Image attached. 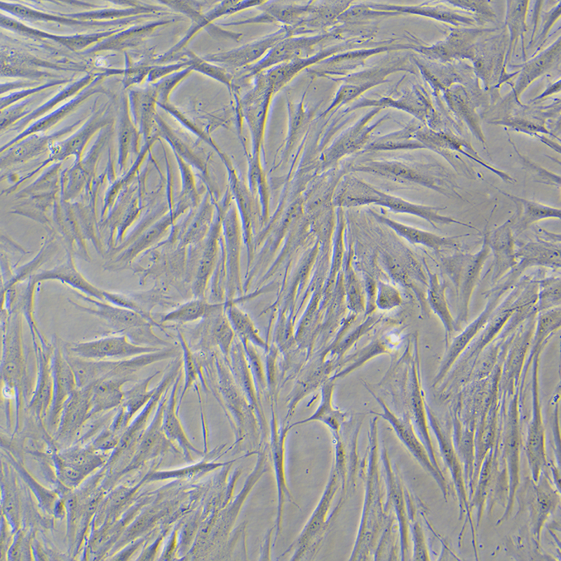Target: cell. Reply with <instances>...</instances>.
Masks as SVG:
<instances>
[{"instance_id":"cell-1","label":"cell","mask_w":561,"mask_h":561,"mask_svg":"<svg viewBox=\"0 0 561 561\" xmlns=\"http://www.w3.org/2000/svg\"><path fill=\"white\" fill-rule=\"evenodd\" d=\"M22 316L17 306L1 309V375L2 393L8 398L21 392L32 396L36 382V355L24 344Z\"/></svg>"},{"instance_id":"cell-2","label":"cell","mask_w":561,"mask_h":561,"mask_svg":"<svg viewBox=\"0 0 561 561\" xmlns=\"http://www.w3.org/2000/svg\"><path fill=\"white\" fill-rule=\"evenodd\" d=\"M87 304L69 299L79 311L97 317L110 329L111 334L127 337L133 343L144 346L168 347L169 343L158 337L153 327L161 323L152 321L140 313L116 306L107 302L98 300L82 294L78 295Z\"/></svg>"},{"instance_id":"cell-3","label":"cell","mask_w":561,"mask_h":561,"mask_svg":"<svg viewBox=\"0 0 561 561\" xmlns=\"http://www.w3.org/2000/svg\"><path fill=\"white\" fill-rule=\"evenodd\" d=\"M65 359L70 365L78 388L92 386L97 381L112 376H135L144 367L174 356L176 349L165 347L155 352L119 360L85 359L71 353L62 344Z\"/></svg>"},{"instance_id":"cell-4","label":"cell","mask_w":561,"mask_h":561,"mask_svg":"<svg viewBox=\"0 0 561 561\" xmlns=\"http://www.w3.org/2000/svg\"><path fill=\"white\" fill-rule=\"evenodd\" d=\"M345 27L334 28L317 34L309 36H292L287 37L276 43L260 60L245 68L246 76L257 74L280 64L296 58L311 56L319 50L318 46L325 47L328 42L342 39L348 32Z\"/></svg>"},{"instance_id":"cell-5","label":"cell","mask_w":561,"mask_h":561,"mask_svg":"<svg viewBox=\"0 0 561 561\" xmlns=\"http://www.w3.org/2000/svg\"><path fill=\"white\" fill-rule=\"evenodd\" d=\"M64 344L73 355L95 360H125L163 349L137 345L124 335L111 333L89 341Z\"/></svg>"},{"instance_id":"cell-6","label":"cell","mask_w":561,"mask_h":561,"mask_svg":"<svg viewBox=\"0 0 561 561\" xmlns=\"http://www.w3.org/2000/svg\"><path fill=\"white\" fill-rule=\"evenodd\" d=\"M401 67L403 65L400 61L386 62L336 80L342 81V84L332 102L320 116H325L339 107L356 100L368 90L385 83L390 74L401 69Z\"/></svg>"},{"instance_id":"cell-7","label":"cell","mask_w":561,"mask_h":561,"mask_svg":"<svg viewBox=\"0 0 561 561\" xmlns=\"http://www.w3.org/2000/svg\"><path fill=\"white\" fill-rule=\"evenodd\" d=\"M393 42V40H386L374 46L358 49L354 48L342 51L318 63L309 72L316 76L327 77L336 81L354 72L356 69L363 66L372 55L399 48V45Z\"/></svg>"},{"instance_id":"cell-8","label":"cell","mask_w":561,"mask_h":561,"mask_svg":"<svg viewBox=\"0 0 561 561\" xmlns=\"http://www.w3.org/2000/svg\"><path fill=\"white\" fill-rule=\"evenodd\" d=\"M289 36H292L290 29L282 26L275 32L241 47L205 55L203 60L232 69L248 67L253 62H257L276 43Z\"/></svg>"},{"instance_id":"cell-9","label":"cell","mask_w":561,"mask_h":561,"mask_svg":"<svg viewBox=\"0 0 561 561\" xmlns=\"http://www.w3.org/2000/svg\"><path fill=\"white\" fill-rule=\"evenodd\" d=\"M352 1H311L308 12L296 27L290 29L292 36L328 31L339 23V17Z\"/></svg>"},{"instance_id":"cell-10","label":"cell","mask_w":561,"mask_h":561,"mask_svg":"<svg viewBox=\"0 0 561 561\" xmlns=\"http://www.w3.org/2000/svg\"><path fill=\"white\" fill-rule=\"evenodd\" d=\"M311 1H264L259 7L262 13L255 18H250L227 25L256 22H280L284 27L292 29L306 16Z\"/></svg>"},{"instance_id":"cell-11","label":"cell","mask_w":561,"mask_h":561,"mask_svg":"<svg viewBox=\"0 0 561 561\" xmlns=\"http://www.w3.org/2000/svg\"><path fill=\"white\" fill-rule=\"evenodd\" d=\"M381 109H383L374 107L347 129L327 152V157L338 158L362 145L371 133L387 119V116L385 115L374 121V118Z\"/></svg>"},{"instance_id":"cell-12","label":"cell","mask_w":561,"mask_h":561,"mask_svg":"<svg viewBox=\"0 0 561 561\" xmlns=\"http://www.w3.org/2000/svg\"><path fill=\"white\" fill-rule=\"evenodd\" d=\"M517 216L516 212L506 222L489 234L491 253L494 255L495 274L500 276L512 269L517 263L515 241L513 225Z\"/></svg>"},{"instance_id":"cell-13","label":"cell","mask_w":561,"mask_h":561,"mask_svg":"<svg viewBox=\"0 0 561 561\" xmlns=\"http://www.w3.org/2000/svg\"><path fill=\"white\" fill-rule=\"evenodd\" d=\"M516 205V222L513 225V231L516 235L525 231L534 223L546 219H560V208L526 199L506 191L499 190Z\"/></svg>"},{"instance_id":"cell-14","label":"cell","mask_w":561,"mask_h":561,"mask_svg":"<svg viewBox=\"0 0 561 561\" xmlns=\"http://www.w3.org/2000/svg\"><path fill=\"white\" fill-rule=\"evenodd\" d=\"M384 220L399 235L412 243L423 245L438 254L448 250H459V244L457 241V236H442L392 219L385 218Z\"/></svg>"},{"instance_id":"cell-15","label":"cell","mask_w":561,"mask_h":561,"mask_svg":"<svg viewBox=\"0 0 561 561\" xmlns=\"http://www.w3.org/2000/svg\"><path fill=\"white\" fill-rule=\"evenodd\" d=\"M136 379L135 376H112L97 381L92 386L90 402L96 410L116 406L123 399V386Z\"/></svg>"},{"instance_id":"cell-16","label":"cell","mask_w":561,"mask_h":561,"mask_svg":"<svg viewBox=\"0 0 561 561\" xmlns=\"http://www.w3.org/2000/svg\"><path fill=\"white\" fill-rule=\"evenodd\" d=\"M337 474L333 473L331 476L325 492L318 506L315 510L313 515L306 524L299 539V546L304 548L314 539L316 536L323 529L325 518L330 506L331 501L337 489Z\"/></svg>"},{"instance_id":"cell-17","label":"cell","mask_w":561,"mask_h":561,"mask_svg":"<svg viewBox=\"0 0 561 561\" xmlns=\"http://www.w3.org/2000/svg\"><path fill=\"white\" fill-rule=\"evenodd\" d=\"M223 304H211L197 299L189 301L163 315L161 323H187L198 320L220 310Z\"/></svg>"},{"instance_id":"cell-18","label":"cell","mask_w":561,"mask_h":561,"mask_svg":"<svg viewBox=\"0 0 561 561\" xmlns=\"http://www.w3.org/2000/svg\"><path fill=\"white\" fill-rule=\"evenodd\" d=\"M333 388V384L325 385L322 388L320 403L316 411L311 417L295 423L294 425L319 421L338 433L346 418V414L334 407L332 404Z\"/></svg>"},{"instance_id":"cell-19","label":"cell","mask_w":561,"mask_h":561,"mask_svg":"<svg viewBox=\"0 0 561 561\" xmlns=\"http://www.w3.org/2000/svg\"><path fill=\"white\" fill-rule=\"evenodd\" d=\"M36 278L37 280L57 279L80 290L87 297L104 301V291L90 284L72 266H63L41 273Z\"/></svg>"},{"instance_id":"cell-20","label":"cell","mask_w":561,"mask_h":561,"mask_svg":"<svg viewBox=\"0 0 561 561\" xmlns=\"http://www.w3.org/2000/svg\"><path fill=\"white\" fill-rule=\"evenodd\" d=\"M227 317L234 330L243 339L264 347L265 343L258 334L253 323L243 311L235 306H229L227 310Z\"/></svg>"},{"instance_id":"cell-21","label":"cell","mask_w":561,"mask_h":561,"mask_svg":"<svg viewBox=\"0 0 561 561\" xmlns=\"http://www.w3.org/2000/svg\"><path fill=\"white\" fill-rule=\"evenodd\" d=\"M289 140L292 141L307 127L312 114L306 107L304 95L298 102H288Z\"/></svg>"},{"instance_id":"cell-22","label":"cell","mask_w":561,"mask_h":561,"mask_svg":"<svg viewBox=\"0 0 561 561\" xmlns=\"http://www.w3.org/2000/svg\"><path fill=\"white\" fill-rule=\"evenodd\" d=\"M408 130L387 135L372 142L370 147L374 149H394L399 148L423 147V144L410 140Z\"/></svg>"},{"instance_id":"cell-23","label":"cell","mask_w":561,"mask_h":561,"mask_svg":"<svg viewBox=\"0 0 561 561\" xmlns=\"http://www.w3.org/2000/svg\"><path fill=\"white\" fill-rule=\"evenodd\" d=\"M520 159L522 160L525 168L529 171L532 176L533 180L539 183H543L548 185H551L560 188L561 179L559 175L553 173L539 164L534 163L529 161L527 158H525L520 154Z\"/></svg>"},{"instance_id":"cell-24","label":"cell","mask_w":561,"mask_h":561,"mask_svg":"<svg viewBox=\"0 0 561 561\" xmlns=\"http://www.w3.org/2000/svg\"><path fill=\"white\" fill-rule=\"evenodd\" d=\"M232 328L227 316L219 315L215 321L213 327V337L221 349L228 353L234 335Z\"/></svg>"},{"instance_id":"cell-25","label":"cell","mask_w":561,"mask_h":561,"mask_svg":"<svg viewBox=\"0 0 561 561\" xmlns=\"http://www.w3.org/2000/svg\"><path fill=\"white\" fill-rule=\"evenodd\" d=\"M400 297L398 291L389 286L383 287L379 292L376 301L377 305L381 309H391L399 305Z\"/></svg>"},{"instance_id":"cell-26","label":"cell","mask_w":561,"mask_h":561,"mask_svg":"<svg viewBox=\"0 0 561 561\" xmlns=\"http://www.w3.org/2000/svg\"><path fill=\"white\" fill-rule=\"evenodd\" d=\"M64 473L67 477L72 480H76L80 476L79 471L70 467H66L64 469Z\"/></svg>"},{"instance_id":"cell-27","label":"cell","mask_w":561,"mask_h":561,"mask_svg":"<svg viewBox=\"0 0 561 561\" xmlns=\"http://www.w3.org/2000/svg\"><path fill=\"white\" fill-rule=\"evenodd\" d=\"M86 458L85 455L77 456L74 459V463L76 464H79V465H81V464H84L86 462Z\"/></svg>"}]
</instances>
